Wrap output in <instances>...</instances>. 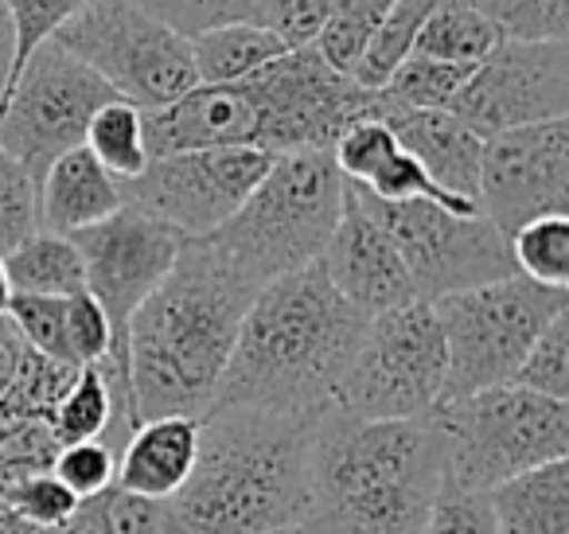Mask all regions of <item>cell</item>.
Masks as SVG:
<instances>
[{"label":"cell","instance_id":"obj_42","mask_svg":"<svg viewBox=\"0 0 569 534\" xmlns=\"http://www.w3.org/2000/svg\"><path fill=\"white\" fill-rule=\"evenodd\" d=\"M421 534H496L488 492H468V487L452 484V479L445 476Z\"/></svg>","mask_w":569,"mask_h":534},{"label":"cell","instance_id":"obj_28","mask_svg":"<svg viewBox=\"0 0 569 534\" xmlns=\"http://www.w3.org/2000/svg\"><path fill=\"white\" fill-rule=\"evenodd\" d=\"M59 448L63 445H59L48 417L0 409V500L24 479L51 472Z\"/></svg>","mask_w":569,"mask_h":534},{"label":"cell","instance_id":"obj_46","mask_svg":"<svg viewBox=\"0 0 569 534\" xmlns=\"http://www.w3.org/2000/svg\"><path fill=\"white\" fill-rule=\"evenodd\" d=\"M12 67H17V40H12V24L4 17V4H0V106L12 90Z\"/></svg>","mask_w":569,"mask_h":534},{"label":"cell","instance_id":"obj_39","mask_svg":"<svg viewBox=\"0 0 569 534\" xmlns=\"http://www.w3.org/2000/svg\"><path fill=\"white\" fill-rule=\"evenodd\" d=\"M51 476L63 487H71L82 503L94 495L110 492L118 479V448L106 441H79V445H63L51 464Z\"/></svg>","mask_w":569,"mask_h":534},{"label":"cell","instance_id":"obj_19","mask_svg":"<svg viewBox=\"0 0 569 534\" xmlns=\"http://www.w3.org/2000/svg\"><path fill=\"white\" fill-rule=\"evenodd\" d=\"M141 118L149 160L191 149H238V145L258 149V121H253V110L238 82L234 87L199 82L176 102L141 110Z\"/></svg>","mask_w":569,"mask_h":534},{"label":"cell","instance_id":"obj_43","mask_svg":"<svg viewBox=\"0 0 569 534\" xmlns=\"http://www.w3.org/2000/svg\"><path fill=\"white\" fill-rule=\"evenodd\" d=\"M67 352L79 367L113 359V328L90 293L67 297ZM118 363V359H113Z\"/></svg>","mask_w":569,"mask_h":534},{"label":"cell","instance_id":"obj_4","mask_svg":"<svg viewBox=\"0 0 569 534\" xmlns=\"http://www.w3.org/2000/svg\"><path fill=\"white\" fill-rule=\"evenodd\" d=\"M445 484V441L433 417L359 422L340 409L317 422L312 534H421Z\"/></svg>","mask_w":569,"mask_h":534},{"label":"cell","instance_id":"obj_47","mask_svg":"<svg viewBox=\"0 0 569 534\" xmlns=\"http://www.w3.org/2000/svg\"><path fill=\"white\" fill-rule=\"evenodd\" d=\"M9 297H12L9 274H4V258H0V316H4V308H9Z\"/></svg>","mask_w":569,"mask_h":534},{"label":"cell","instance_id":"obj_31","mask_svg":"<svg viewBox=\"0 0 569 534\" xmlns=\"http://www.w3.org/2000/svg\"><path fill=\"white\" fill-rule=\"evenodd\" d=\"M511 261L522 277L550 289L569 285V219L566 215H546L527 227H519L511 238Z\"/></svg>","mask_w":569,"mask_h":534},{"label":"cell","instance_id":"obj_48","mask_svg":"<svg viewBox=\"0 0 569 534\" xmlns=\"http://www.w3.org/2000/svg\"><path fill=\"white\" fill-rule=\"evenodd\" d=\"M277 534H312V531H309V526L301 523V526H289V531H277Z\"/></svg>","mask_w":569,"mask_h":534},{"label":"cell","instance_id":"obj_23","mask_svg":"<svg viewBox=\"0 0 569 534\" xmlns=\"http://www.w3.org/2000/svg\"><path fill=\"white\" fill-rule=\"evenodd\" d=\"M496 534H569V456L488 492Z\"/></svg>","mask_w":569,"mask_h":534},{"label":"cell","instance_id":"obj_44","mask_svg":"<svg viewBox=\"0 0 569 534\" xmlns=\"http://www.w3.org/2000/svg\"><path fill=\"white\" fill-rule=\"evenodd\" d=\"M336 4L340 0H258V24L277 32L289 48H305V43H317Z\"/></svg>","mask_w":569,"mask_h":534},{"label":"cell","instance_id":"obj_33","mask_svg":"<svg viewBox=\"0 0 569 534\" xmlns=\"http://www.w3.org/2000/svg\"><path fill=\"white\" fill-rule=\"evenodd\" d=\"M496 24L503 40L566 43L569 0H468Z\"/></svg>","mask_w":569,"mask_h":534},{"label":"cell","instance_id":"obj_11","mask_svg":"<svg viewBox=\"0 0 569 534\" xmlns=\"http://www.w3.org/2000/svg\"><path fill=\"white\" fill-rule=\"evenodd\" d=\"M356 196L398 246L421 300H437L519 274L511 261V243L499 235L488 215H457L429 199L387 204L359 188Z\"/></svg>","mask_w":569,"mask_h":534},{"label":"cell","instance_id":"obj_15","mask_svg":"<svg viewBox=\"0 0 569 534\" xmlns=\"http://www.w3.org/2000/svg\"><path fill=\"white\" fill-rule=\"evenodd\" d=\"M449 110L480 137L569 118V43L499 40Z\"/></svg>","mask_w":569,"mask_h":534},{"label":"cell","instance_id":"obj_1","mask_svg":"<svg viewBox=\"0 0 569 534\" xmlns=\"http://www.w3.org/2000/svg\"><path fill=\"white\" fill-rule=\"evenodd\" d=\"M258 285L203 238H183L168 277L141 300L126 328V378L133 425L152 417H203Z\"/></svg>","mask_w":569,"mask_h":534},{"label":"cell","instance_id":"obj_2","mask_svg":"<svg viewBox=\"0 0 569 534\" xmlns=\"http://www.w3.org/2000/svg\"><path fill=\"white\" fill-rule=\"evenodd\" d=\"M367 316L336 293L325 266L261 285L238 328L214 406H253L320 422L340 402Z\"/></svg>","mask_w":569,"mask_h":534},{"label":"cell","instance_id":"obj_34","mask_svg":"<svg viewBox=\"0 0 569 534\" xmlns=\"http://www.w3.org/2000/svg\"><path fill=\"white\" fill-rule=\"evenodd\" d=\"M40 230V180L0 149V258Z\"/></svg>","mask_w":569,"mask_h":534},{"label":"cell","instance_id":"obj_25","mask_svg":"<svg viewBox=\"0 0 569 534\" xmlns=\"http://www.w3.org/2000/svg\"><path fill=\"white\" fill-rule=\"evenodd\" d=\"M4 274L9 289L24 297H74L87 293V269H82L79 246L67 235L36 230L28 243L4 254Z\"/></svg>","mask_w":569,"mask_h":534},{"label":"cell","instance_id":"obj_8","mask_svg":"<svg viewBox=\"0 0 569 534\" xmlns=\"http://www.w3.org/2000/svg\"><path fill=\"white\" fill-rule=\"evenodd\" d=\"M449 352L429 300L367 316L336 409L359 422H406L441 406Z\"/></svg>","mask_w":569,"mask_h":534},{"label":"cell","instance_id":"obj_13","mask_svg":"<svg viewBox=\"0 0 569 534\" xmlns=\"http://www.w3.org/2000/svg\"><path fill=\"white\" fill-rule=\"evenodd\" d=\"M273 152L250 149H191L149 160L137 180L121 184L126 204L144 207L180 238H207L250 199Z\"/></svg>","mask_w":569,"mask_h":534},{"label":"cell","instance_id":"obj_22","mask_svg":"<svg viewBox=\"0 0 569 534\" xmlns=\"http://www.w3.org/2000/svg\"><path fill=\"white\" fill-rule=\"evenodd\" d=\"M126 204L121 184L94 160L87 145L63 152L40 176V230L79 235Z\"/></svg>","mask_w":569,"mask_h":534},{"label":"cell","instance_id":"obj_10","mask_svg":"<svg viewBox=\"0 0 569 534\" xmlns=\"http://www.w3.org/2000/svg\"><path fill=\"white\" fill-rule=\"evenodd\" d=\"M238 87L258 121V149L273 157L332 152L351 121L379 113V90L359 87L351 75L336 71L317 43L289 48Z\"/></svg>","mask_w":569,"mask_h":534},{"label":"cell","instance_id":"obj_16","mask_svg":"<svg viewBox=\"0 0 569 534\" xmlns=\"http://www.w3.org/2000/svg\"><path fill=\"white\" fill-rule=\"evenodd\" d=\"M480 215L503 238L546 215L569 211V118L483 137Z\"/></svg>","mask_w":569,"mask_h":534},{"label":"cell","instance_id":"obj_41","mask_svg":"<svg viewBox=\"0 0 569 534\" xmlns=\"http://www.w3.org/2000/svg\"><path fill=\"white\" fill-rule=\"evenodd\" d=\"M90 503H94L106 534H180L172 511H168V500H141V495L110 487Z\"/></svg>","mask_w":569,"mask_h":534},{"label":"cell","instance_id":"obj_7","mask_svg":"<svg viewBox=\"0 0 569 534\" xmlns=\"http://www.w3.org/2000/svg\"><path fill=\"white\" fill-rule=\"evenodd\" d=\"M429 305H433L445 352H449L441 402H452L465 394L488 390V386L511 383L519 363L527 359L530 344L542 336V328L553 316L569 308V293L511 274L503 281L449 293V297H437Z\"/></svg>","mask_w":569,"mask_h":534},{"label":"cell","instance_id":"obj_38","mask_svg":"<svg viewBox=\"0 0 569 534\" xmlns=\"http://www.w3.org/2000/svg\"><path fill=\"white\" fill-rule=\"evenodd\" d=\"M133 4L188 40L222 24H258V0H133Z\"/></svg>","mask_w":569,"mask_h":534},{"label":"cell","instance_id":"obj_6","mask_svg":"<svg viewBox=\"0 0 569 534\" xmlns=\"http://www.w3.org/2000/svg\"><path fill=\"white\" fill-rule=\"evenodd\" d=\"M429 417L445 441V476L468 492H491L569 456V402L519 383L441 402Z\"/></svg>","mask_w":569,"mask_h":534},{"label":"cell","instance_id":"obj_35","mask_svg":"<svg viewBox=\"0 0 569 534\" xmlns=\"http://www.w3.org/2000/svg\"><path fill=\"white\" fill-rule=\"evenodd\" d=\"M511 383L546 394V398L569 402V308L553 316L542 328V336L530 344L527 359L519 363Z\"/></svg>","mask_w":569,"mask_h":534},{"label":"cell","instance_id":"obj_40","mask_svg":"<svg viewBox=\"0 0 569 534\" xmlns=\"http://www.w3.org/2000/svg\"><path fill=\"white\" fill-rule=\"evenodd\" d=\"M0 507L12 511L17 518H24V523L51 531V526L71 523V518L79 515L82 500L71 492V487L59 484L51 472H43V476H32V479H24L20 487H12V492L0 500Z\"/></svg>","mask_w":569,"mask_h":534},{"label":"cell","instance_id":"obj_27","mask_svg":"<svg viewBox=\"0 0 569 534\" xmlns=\"http://www.w3.org/2000/svg\"><path fill=\"white\" fill-rule=\"evenodd\" d=\"M87 145L94 160L113 176L118 184H129L149 168V145H144V118L133 102H106L102 110L90 118Z\"/></svg>","mask_w":569,"mask_h":534},{"label":"cell","instance_id":"obj_12","mask_svg":"<svg viewBox=\"0 0 569 534\" xmlns=\"http://www.w3.org/2000/svg\"><path fill=\"white\" fill-rule=\"evenodd\" d=\"M113 98L118 95L63 43H40L0 106V149L40 180L51 160L87 141L90 118Z\"/></svg>","mask_w":569,"mask_h":534},{"label":"cell","instance_id":"obj_45","mask_svg":"<svg viewBox=\"0 0 569 534\" xmlns=\"http://www.w3.org/2000/svg\"><path fill=\"white\" fill-rule=\"evenodd\" d=\"M24 355H28L24 339L17 336V328H12L9 316H0V398H4V390H9L12 378H17Z\"/></svg>","mask_w":569,"mask_h":534},{"label":"cell","instance_id":"obj_5","mask_svg":"<svg viewBox=\"0 0 569 534\" xmlns=\"http://www.w3.org/2000/svg\"><path fill=\"white\" fill-rule=\"evenodd\" d=\"M343 188L332 152H281L250 199L203 243L261 289L320 261L340 219Z\"/></svg>","mask_w":569,"mask_h":534},{"label":"cell","instance_id":"obj_14","mask_svg":"<svg viewBox=\"0 0 569 534\" xmlns=\"http://www.w3.org/2000/svg\"><path fill=\"white\" fill-rule=\"evenodd\" d=\"M82 254L87 293L102 305L113 328V359L126 367V328L141 300L168 277L183 238L137 204H121L102 222L67 235Z\"/></svg>","mask_w":569,"mask_h":534},{"label":"cell","instance_id":"obj_29","mask_svg":"<svg viewBox=\"0 0 569 534\" xmlns=\"http://www.w3.org/2000/svg\"><path fill=\"white\" fill-rule=\"evenodd\" d=\"M433 4L437 0H395V9L382 17L371 43H367L363 56H359L351 79L367 90L387 87V79L398 71V63L413 51V40H418L421 24H426V17L433 12Z\"/></svg>","mask_w":569,"mask_h":534},{"label":"cell","instance_id":"obj_20","mask_svg":"<svg viewBox=\"0 0 569 534\" xmlns=\"http://www.w3.org/2000/svg\"><path fill=\"white\" fill-rule=\"evenodd\" d=\"M379 118L390 126L406 152L426 168V176L449 196L476 204L480 199L483 137L468 129L452 110H398L379 95ZM480 207V204H476Z\"/></svg>","mask_w":569,"mask_h":534},{"label":"cell","instance_id":"obj_30","mask_svg":"<svg viewBox=\"0 0 569 534\" xmlns=\"http://www.w3.org/2000/svg\"><path fill=\"white\" fill-rule=\"evenodd\" d=\"M476 63H445L429 56H406L398 71L379 90L398 110H449L457 95L465 90Z\"/></svg>","mask_w":569,"mask_h":534},{"label":"cell","instance_id":"obj_3","mask_svg":"<svg viewBox=\"0 0 569 534\" xmlns=\"http://www.w3.org/2000/svg\"><path fill=\"white\" fill-rule=\"evenodd\" d=\"M312 417L211 406L188 484L168 500L180 534H277L312 511Z\"/></svg>","mask_w":569,"mask_h":534},{"label":"cell","instance_id":"obj_26","mask_svg":"<svg viewBox=\"0 0 569 534\" xmlns=\"http://www.w3.org/2000/svg\"><path fill=\"white\" fill-rule=\"evenodd\" d=\"M499 40L503 36L496 32V24L468 0H437L410 56L445 59V63H480Z\"/></svg>","mask_w":569,"mask_h":534},{"label":"cell","instance_id":"obj_24","mask_svg":"<svg viewBox=\"0 0 569 534\" xmlns=\"http://www.w3.org/2000/svg\"><path fill=\"white\" fill-rule=\"evenodd\" d=\"M289 43L266 24H222L191 36V63L203 87H234L284 56Z\"/></svg>","mask_w":569,"mask_h":534},{"label":"cell","instance_id":"obj_18","mask_svg":"<svg viewBox=\"0 0 569 534\" xmlns=\"http://www.w3.org/2000/svg\"><path fill=\"white\" fill-rule=\"evenodd\" d=\"M332 160L351 188L367 191V196H375V199H387V204L429 199V204L445 207V211L480 215L476 204H465V199L437 188V184L426 176V168L398 145V137L390 134V126L379 118V113L351 121V126L340 134V141L332 145Z\"/></svg>","mask_w":569,"mask_h":534},{"label":"cell","instance_id":"obj_21","mask_svg":"<svg viewBox=\"0 0 569 534\" xmlns=\"http://www.w3.org/2000/svg\"><path fill=\"white\" fill-rule=\"evenodd\" d=\"M199 453V417H152L133 425L118 453L113 487L141 500H172L188 484Z\"/></svg>","mask_w":569,"mask_h":534},{"label":"cell","instance_id":"obj_9","mask_svg":"<svg viewBox=\"0 0 569 534\" xmlns=\"http://www.w3.org/2000/svg\"><path fill=\"white\" fill-rule=\"evenodd\" d=\"M56 43L137 110H157L199 87L188 36L137 9L133 0H87V9L59 28Z\"/></svg>","mask_w":569,"mask_h":534},{"label":"cell","instance_id":"obj_37","mask_svg":"<svg viewBox=\"0 0 569 534\" xmlns=\"http://www.w3.org/2000/svg\"><path fill=\"white\" fill-rule=\"evenodd\" d=\"M4 4V17L12 24V40H17V67H12V82H17L20 67L32 59V51L40 43L56 40L59 28H67L82 9L87 0H0Z\"/></svg>","mask_w":569,"mask_h":534},{"label":"cell","instance_id":"obj_17","mask_svg":"<svg viewBox=\"0 0 569 534\" xmlns=\"http://www.w3.org/2000/svg\"><path fill=\"white\" fill-rule=\"evenodd\" d=\"M320 266H325L328 281L336 285V293L348 305H356L363 316H379L387 308L421 300L398 246L371 219V211L359 204L351 184L343 188L340 219H336L332 238H328L325 254H320Z\"/></svg>","mask_w":569,"mask_h":534},{"label":"cell","instance_id":"obj_32","mask_svg":"<svg viewBox=\"0 0 569 534\" xmlns=\"http://www.w3.org/2000/svg\"><path fill=\"white\" fill-rule=\"evenodd\" d=\"M395 9V0H340L332 9V17L325 20L317 36V51L336 67V71L351 75L363 56V48L371 43L375 28L382 24V17Z\"/></svg>","mask_w":569,"mask_h":534},{"label":"cell","instance_id":"obj_36","mask_svg":"<svg viewBox=\"0 0 569 534\" xmlns=\"http://www.w3.org/2000/svg\"><path fill=\"white\" fill-rule=\"evenodd\" d=\"M4 316L12 320V328L24 339L28 352L43 355V359L74 363L71 352H67V297H24V293H12Z\"/></svg>","mask_w":569,"mask_h":534}]
</instances>
